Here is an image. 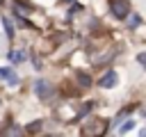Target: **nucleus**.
<instances>
[{"label": "nucleus", "mask_w": 146, "mask_h": 137, "mask_svg": "<svg viewBox=\"0 0 146 137\" xmlns=\"http://www.w3.org/2000/svg\"><path fill=\"white\" fill-rule=\"evenodd\" d=\"M110 11L116 18H125L130 14V0H110Z\"/></svg>", "instance_id": "1"}, {"label": "nucleus", "mask_w": 146, "mask_h": 137, "mask_svg": "<svg viewBox=\"0 0 146 137\" xmlns=\"http://www.w3.org/2000/svg\"><path fill=\"white\" fill-rule=\"evenodd\" d=\"M105 128H107V123H105V121H100V119H91V121H87V123H84L82 135H103V132H105Z\"/></svg>", "instance_id": "2"}, {"label": "nucleus", "mask_w": 146, "mask_h": 137, "mask_svg": "<svg viewBox=\"0 0 146 137\" xmlns=\"http://www.w3.org/2000/svg\"><path fill=\"white\" fill-rule=\"evenodd\" d=\"M34 94H36L41 100H48V98L52 96V87H50V82H48V80H36V82H34Z\"/></svg>", "instance_id": "3"}, {"label": "nucleus", "mask_w": 146, "mask_h": 137, "mask_svg": "<svg viewBox=\"0 0 146 137\" xmlns=\"http://www.w3.org/2000/svg\"><path fill=\"white\" fill-rule=\"evenodd\" d=\"M114 84H116V71H112V68H110V71H107V73L98 80V87L110 89V87H114Z\"/></svg>", "instance_id": "4"}, {"label": "nucleus", "mask_w": 146, "mask_h": 137, "mask_svg": "<svg viewBox=\"0 0 146 137\" xmlns=\"http://www.w3.org/2000/svg\"><path fill=\"white\" fill-rule=\"evenodd\" d=\"M0 78H5L9 84H16V82H18V75H16L11 68H0Z\"/></svg>", "instance_id": "5"}, {"label": "nucleus", "mask_w": 146, "mask_h": 137, "mask_svg": "<svg viewBox=\"0 0 146 137\" xmlns=\"http://www.w3.org/2000/svg\"><path fill=\"white\" fill-rule=\"evenodd\" d=\"M75 78H78L80 87H91V78H89L84 71H75Z\"/></svg>", "instance_id": "6"}, {"label": "nucleus", "mask_w": 146, "mask_h": 137, "mask_svg": "<svg viewBox=\"0 0 146 137\" xmlns=\"http://www.w3.org/2000/svg\"><path fill=\"white\" fill-rule=\"evenodd\" d=\"M9 59H11V62H23V59H25V53H23V50H18V53H9Z\"/></svg>", "instance_id": "7"}, {"label": "nucleus", "mask_w": 146, "mask_h": 137, "mask_svg": "<svg viewBox=\"0 0 146 137\" xmlns=\"http://www.w3.org/2000/svg\"><path fill=\"white\" fill-rule=\"evenodd\" d=\"M2 25H5V32H7V37L11 39V37H14V27H11V23H9L7 18H2Z\"/></svg>", "instance_id": "8"}, {"label": "nucleus", "mask_w": 146, "mask_h": 137, "mask_svg": "<svg viewBox=\"0 0 146 137\" xmlns=\"http://www.w3.org/2000/svg\"><path fill=\"white\" fill-rule=\"evenodd\" d=\"M128 16H130V14H128ZM139 23H141V16H139V14H132V16H130V27H137Z\"/></svg>", "instance_id": "9"}, {"label": "nucleus", "mask_w": 146, "mask_h": 137, "mask_svg": "<svg viewBox=\"0 0 146 137\" xmlns=\"http://www.w3.org/2000/svg\"><path fill=\"white\" fill-rule=\"evenodd\" d=\"M132 126H135V121H130V119H128V121L119 128V132H128V130H132Z\"/></svg>", "instance_id": "10"}, {"label": "nucleus", "mask_w": 146, "mask_h": 137, "mask_svg": "<svg viewBox=\"0 0 146 137\" xmlns=\"http://www.w3.org/2000/svg\"><path fill=\"white\" fill-rule=\"evenodd\" d=\"M27 130H30V132H39V130H41V121H34V123H30V126H27Z\"/></svg>", "instance_id": "11"}, {"label": "nucleus", "mask_w": 146, "mask_h": 137, "mask_svg": "<svg viewBox=\"0 0 146 137\" xmlns=\"http://www.w3.org/2000/svg\"><path fill=\"white\" fill-rule=\"evenodd\" d=\"M5 132H7V135H16V132H21V130H18V128H16V126H11V128H7V130H5Z\"/></svg>", "instance_id": "12"}, {"label": "nucleus", "mask_w": 146, "mask_h": 137, "mask_svg": "<svg viewBox=\"0 0 146 137\" xmlns=\"http://www.w3.org/2000/svg\"><path fill=\"white\" fill-rule=\"evenodd\" d=\"M137 59H139V64H144V62H146V55H144V53H139V55H137Z\"/></svg>", "instance_id": "13"}, {"label": "nucleus", "mask_w": 146, "mask_h": 137, "mask_svg": "<svg viewBox=\"0 0 146 137\" xmlns=\"http://www.w3.org/2000/svg\"><path fill=\"white\" fill-rule=\"evenodd\" d=\"M62 2H71V0H62Z\"/></svg>", "instance_id": "14"}, {"label": "nucleus", "mask_w": 146, "mask_h": 137, "mask_svg": "<svg viewBox=\"0 0 146 137\" xmlns=\"http://www.w3.org/2000/svg\"><path fill=\"white\" fill-rule=\"evenodd\" d=\"M0 5H2V0H0Z\"/></svg>", "instance_id": "15"}]
</instances>
